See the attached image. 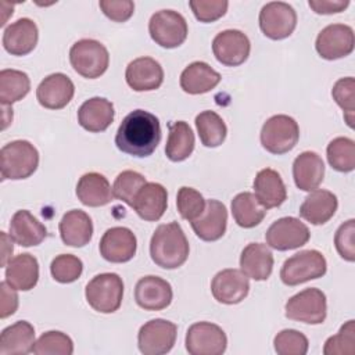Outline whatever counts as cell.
Segmentation results:
<instances>
[{
	"label": "cell",
	"mask_w": 355,
	"mask_h": 355,
	"mask_svg": "<svg viewBox=\"0 0 355 355\" xmlns=\"http://www.w3.org/2000/svg\"><path fill=\"white\" fill-rule=\"evenodd\" d=\"M161 141V125L158 118L144 110L129 112L121 122L115 144L118 150L133 157L151 155Z\"/></svg>",
	"instance_id": "6da1fadb"
},
{
	"label": "cell",
	"mask_w": 355,
	"mask_h": 355,
	"mask_svg": "<svg viewBox=\"0 0 355 355\" xmlns=\"http://www.w3.org/2000/svg\"><path fill=\"white\" fill-rule=\"evenodd\" d=\"M189 241L178 222L159 225L150 241V255L153 262L164 269L182 266L189 257Z\"/></svg>",
	"instance_id": "7a4b0ae2"
},
{
	"label": "cell",
	"mask_w": 355,
	"mask_h": 355,
	"mask_svg": "<svg viewBox=\"0 0 355 355\" xmlns=\"http://www.w3.org/2000/svg\"><path fill=\"white\" fill-rule=\"evenodd\" d=\"M1 180H21L35 173L39 165V153L28 140H14L0 151Z\"/></svg>",
	"instance_id": "3957f363"
},
{
	"label": "cell",
	"mask_w": 355,
	"mask_h": 355,
	"mask_svg": "<svg viewBox=\"0 0 355 355\" xmlns=\"http://www.w3.org/2000/svg\"><path fill=\"white\" fill-rule=\"evenodd\" d=\"M69 62L80 76L96 79L107 71L110 54L103 43L94 39H80L69 50Z\"/></svg>",
	"instance_id": "277c9868"
},
{
	"label": "cell",
	"mask_w": 355,
	"mask_h": 355,
	"mask_svg": "<svg viewBox=\"0 0 355 355\" xmlns=\"http://www.w3.org/2000/svg\"><path fill=\"white\" fill-rule=\"evenodd\" d=\"M327 270V262L318 250H304L287 258L280 269V279L286 286H298L301 283L319 279Z\"/></svg>",
	"instance_id": "5b68a950"
},
{
	"label": "cell",
	"mask_w": 355,
	"mask_h": 355,
	"mask_svg": "<svg viewBox=\"0 0 355 355\" xmlns=\"http://www.w3.org/2000/svg\"><path fill=\"white\" fill-rule=\"evenodd\" d=\"M85 295L94 311L112 313L122 304L123 282L116 273H100L86 284Z\"/></svg>",
	"instance_id": "8992f818"
},
{
	"label": "cell",
	"mask_w": 355,
	"mask_h": 355,
	"mask_svg": "<svg viewBox=\"0 0 355 355\" xmlns=\"http://www.w3.org/2000/svg\"><path fill=\"white\" fill-rule=\"evenodd\" d=\"M300 139V126L294 118L279 114L270 116L261 129V144L270 154H286L295 147Z\"/></svg>",
	"instance_id": "52a82bcc"
},
{
	"label": "cell",
	"mask_w": 355,
	"mask_h": 355,
	"mask_svg": "<svg viewBox=\"0 0 355 355\" xmlns=\"http://www.w3.org/2000/svg\"><path fill=\"white\" fill-rule=\"evenodd\" d=\"M286 318L308 324H320L327 315L326 295L322 290L305 288L286 302Z\"/></svg>",
	"instance_id": "ba28073f"
},
{
	"label": "cell",
	"mask_w": 355,
	"mask_h": 355,
	"mask_svg": "<svg viewBox=\"0 0 355 355\" xmlns=\"http://www.w3.org/2000/svg\"><path fill=\"white\" fill-rule=\"evenodd\" d=\"M151 39L164 49L179 47L187 37V22L182 14L173 10L154 12L148 22Z\"/></svg>",
	"instance_id": "9c48e42d"
},
{
	"label": "cell",
	"mask_w": 355,
	"mask_h": 355,
	"mask_svg": "<svg viewBox=\"0 0 355 355\" xmlns=\"http://www.w3.org/2000/svg\"><path fill=\"white\" fill-rule=\"evenodd\" d=\"M178 326L165 319H153L144 323L137 334V345L144 355L168 354L176 341Z\"/></svg>",
	"instance_id": "30bf717a"
},
{
	"label": "cell",
	"mask_w": 355,
	"mask_h": 355,
	"mask_svg": "<svg viewBox=\"0 0 355 355\" xmlns=\"http://www.w3.org/2000/svg\"><path fill=\"white\" fill-rule=\"evenodd\" d=\"M297 26L295 10L284 1L266 3L259 11V28L272 40L288 37Z\"/></svg>",
	"instance_id": "8fae6325"
},
{
	"label": "cell",
	"mask_w": 355,
	"mask_h": 355,
	"mask_svg": "<svg viewBox=\"0 0 355 355\" xmlns=\"http://www.w3.org/2000/svg\"><path fill=\"white\" fill-rule=\"evenodd\" d=\"M309 237L308 226L294 216H284L275 220L265 233L268 247L277 251L300 248L309 241Z\"/></svg>",
	"instance_id": "7c38bea8"
},
{
	"label": "cell",
	"mask_w": 355,
	"mask_h": 355,
	"mask_svg": "<svg viewBox=\"0 0 355 355\" xmlns=\"http://www.w3.org/2000/svg\"><path fill=\"white\" fill-rule=\"evenodd\" d=\"M184 343L190 355H222L227 347V337L218 324L197 322L189 327Z\"/></svg>",
	"instance_id": "4fadbf2b"
},
{
	"label": "cell",
	"mask_w": 355,
	"mask_h": 355,
	"mask_svg": "<svg viewBox=\"0 0 355 355\" xmlns=\"http://www.w3.org/2000/svg\"><path fill=\"white\" fill-rule=\"evenodd\" d=\"M355 36L351 26L345 24H331L323 28L316 37V51L324 60H338L354 51Z\"/></svg>",
	"instance_id": "5bb4252c"
},
{
	"label": "cell",
	"mask_w": 355,
	"mask_h": 355,
	"mask_svg": "<svg viewBox=\"0 0 355 355\" xmlns=\"http://www.w3.org/2000/svg\"><path fill=\"white\" fill-rule=\"evenodd\" d=\"M212 51L222 65L237 67L247 61L251 51V43L248 36L241 31L226 29L214 37Z\"/></svg>",
	"instance_id": "9a60e30c"
},
{
	"label": "cell",
	"mask_w": 355,
	"mask_h": 355,
	"mask_svg": "<svg viewBox=\"0 0 355 355\" xmlns=\"http://www.w3.org/2000/svg\"><path fill=\"white\" fill-rule=\"evenodd\" d=\"M211 291L218 302L233 305L241 302L248 295L250 282L241 269L229 268L214 276Z\"/></svg>",
	"instance_id": "2e32d148"
},
{
	"label": "cell",
	"mask_w": 355,
	"mask_h": 355,
	"mask_svg": "<svg viewBox=\"0 0 355 355\" xmlns=\"http://www.w3.org/2000/svg\"><path fill=\"white\" fill-rule=\"evenodd\" d=\"M137 248V240L133 232L123 226L108 229L98 244L101 257L112 263H123L130 261Z\"/></svg>",
	"instance_id": "e0dca14e"
},
{
	"label": "cell",
	"mask_w": 355,
	"mask_h": 355,
	"mask_svg": "<svg viewBox=\"0 0 355 355\" xmlns=\"http://www.w3.org/2000/svg\"><path fill=\"white\" fill-rule=\"evenodd\" d=\"M172 298V287L162 277L150 275L136 283L135 300L144 311H162L171 305Z\"/></svg>",
	"instance_id": "ac0fdd59"
},
{
	"label": "cell",
	"mask_w": 355,
	"mask_h": 355,
	"mask_svg": "<svg viewBox=\"0 0 355 355\" xmlns=\"http://www.w3.org/2000/svg\"><path fill=\"white\" fill-rule=\"evenodd\" d=\"M73 82L61 72L46 76L36 89V98L39 104L47 110H61L73 97Z\"/></svg>",
	"instance_id": "d6986e66"
},
{
	"label": "cell",
	"mask_w": 355,
	"mask_h": 355,
	"mask_svg": "<svg viewBox=\"0 0 355 355\" xmlns=\"http://www.w3.org/2000/svg\"><path fill=\"white\" fill-rule=\"evenodd\" d=\"M126 83L135 92H151L164 82V69L151 57H139L129 62L125 72Z\"/></svg>",
	"instance_id": "ffe728a7"
},
{
	"label": "cell",
	"mask_w": 355,
	"mask_h": 355,
	"mask_svg": "<svg viewBox=\"0 0 355 355\" xmlns=\"http://www.w3.org/2000/svg\"><path fill=\"white\" fill-rule=\"evenodd\" d=\"M39 31L31 18H19L3 32V47L11 55H26L37 44Z\"/></svg>",
	"instance_id": "44dd1931"
},
{
	"label": "cell",
	"mask_w": 355,
	"mask_h": 355,
	"mask_svg": "<svg viewBox=\"0 0 355 355\" xmlns=\"http://www.w3.org/2000/svg\"><path fill=\"white\" fill-rule=\"evenodd\" d=\"M196 236L204 241L219 240L227 226V209L218 200H207V205L200 218L190 222Z\"/></svg>",
	"instance_id": "7402d4cb"
},
{
	"label": "cell",
	"mask_w": 355,
	"mask_h": 355,
	"mask_svg": "<svg viewBox=\"0 0 355 355\" xmlns=\"http://www.w3.org/2000/svg\"><path fill=\"white\" fill-rule=\"evenodd\" d=\"M166 205H168L166 189L159 183L147 182L137 193L132 208L136 211V214L141 219L147 222H155L161 219V216L166 211Z\"/></svg>",
	"instance_id": "603a6c76"
},
{
	"label": "cell",
	"mask_w": 355,
	"mask_h": 355,
	"mask_svg": "<svg viewBox=\"0 0 355 355\" xmlns=\"http://www.w3.org/2000/svg\"><path fill=\"white\" fill-rule=\"evenodd\" d=\"M60 236L69 247H85L93 236V222L82 209H71L60 220Z\"/></svg>",
	"instance_id": "cb8c5ba5"
},
{
	"label": "cell",
	"mask_w": 355,
	"mask_h": 355,
	"mask_svg": "<svg viewBox=\"0 0 355 355\" xmlns=\"http://www.w3.org/2000/svg\"><path fill=\"white\" fill-rule=\"evenodd\" d=\"M114 105L104 97L86 100L78 110L79 125L92 133L104 132L114 121Z\"/></svg>",
	"instance_id": "d4e9b609"
},
{
	"label": "cell",
	"mask_w": 355,
	"mask_h": 355,
	"mask_svg": "<svg viewBox=\"0 0 355 355\" xmlns=\"http://www.w3.org/2000/svg\"><path fill=\"white\" fill-rule=\"evenodd\" d=\"M338 201L336 194L329 190L315 189L304 200L300 207V215L312 225H323L336 214Z\"/></svg>",
	"instance_id": "484cf974"
},
{
	"label": "cell",
	"mask_w": 355,
	"mask_h": 355,
	"mask_svg": "<svg viewBox=\"0 0 355 355\" xmlns=\"http://www.w3.org/2000/svg\"><path fill=\"white\" fill-rule=\"evenodd\" d=\"M240 269L247 277L266 280L273 269V254L266 244L250 243L240 255Z\"/></svg>",
	"instance_id": "4316f807"
},
{
	"label": "cell",
	"mask_w": 355,
	"mask_h": 355,
	"mask_svg": "<svg viewBox=\"0 0 355 355\" xmlns=\"http://www.w3.org/2000/svg\"><path fill=\"white\" fill-rule=\"evenodd\" d=\"M39 280V262L37 259L25 252L18 254L6 265V282L15 290L29 291Z\"/></svg>",
	"instance_id": "83f0119b"
},
{
	"label": "cell",
	"mask_w": 355,
	"mask_h": 355,
	"mask_svg": "<svg viewBox=\"0 0 355 355\" xmlns=\"http://www.w3.org/2000/svg\"><path fill=\"white\" fill-rule=\"evenodd\" d=\"M324 176V164L320 155L313 151L301 153L293 162V178L295 186L304 191L319 187Z\"/></svg>",
	"instance_id": "f1b7e54d"
},
{
	"label": "cell",
	"mask_w": 355,
	"mask_h": 355,
	"mask_svg": "<svg viewBox=\"0 0 355 355\" xmlns=\"http://www.w3.org/2000/svg\"><path fill=\"white\" fill-rule=\"evenodd\" d=\"M254 194L258 201L266 208L280 207L287 198L286 184L275 169H261L254 179Z\"/></svg>",
	"instance_id": "f546056e"
},
{
	"label": "cell",
	"mask_w": 355,
	"mask_h": 355,
	"mask_svg": "<svg viewBox=\"0 0 355 355\" xmlns=\"http://www.w3.org/2000/svg\"><path fill=\"white\" fill-rule=\"evenodd\" d=\"M10 236L21 247H32L46 239L47 229L29 211L19 209L11 218Z\"/></svg>",
	"instance_id": "4dcf8cb0"
},
{
	"label": "cell",
	"mask_w": 355,
	"mask_h": 355,
	"mask_svg": "<svg viewBox=\"0 0 355 355\" xmlns=\"http://www.w3.org/2000/svg\"><path fill=\"white\" fill-rule=\"evenodd\" d=\"M180 87L189 94L208 93L220 82V73L202 61L189 64L180 73Z\"/></svg>",
	"instance_id": "1f68e13d"
},
{
	"label": "cell",
	"mask_w": 355,
	"mask_h": 355,
	"mask_svg": "<svg viewBox=\"0 0 355 355\" xmlns=\"http://www.w3.org/2000/svg\"><path fill=\"white\" fill-rule=\"evenodd\" d=\"M78 200L86 207L107 205L114 194L107 178L97 172L85 173L76 184Z\"/></svg>",
	"instance_id": "d6a6232c"
},
{
	"label": "cell",
	"mask_w": 355,
	"mask_h": 355,
	"mask_svg": "<svg viewBox=\"0 0 355 355\" xmlns=\"http://www.w3.org/2000/svg\"><path fill=\"white\" fill-rule=\"evenodd\" d=\"M35 345V329L26 320H18L6 327L0 336L1 355H25Z\"/></svg>",
	"instance_id": "836d02e7"
},
{
	"label": "cell",
	"mask_w": 355,
	"mask_h": 355,
	"mask_svg": "<svg viewBox=\"0 0 355 355\" xmlns=\"http://www.w3.org/2000/svg\"><path fill=\"white\" fill-rule=\"evenodd\" d=\"M268 209L258 201L254 193L243 191L232 200V215L236 223L244 229H251L259 225Z\"/></svg>",
	"instance_id": "e575fe53"
},
{
	"label": "cell",
	"mask_w": 355,
	"mask_h": 355,
	"mask_svg": "<svg viewBox=\"0 0 355 355\" xmlns=\"http://www.w3.org/2000/svg\"><path fill=\"white\" fill-rule=\"evenodd\" d=\"M194 150V133L187 122L176 121L169 125L165 154L172 162L187 159Z\"/></svg>",
	"instance_id": "d590c367"
},
{
	"label": "cell",
	"mask_w": 355,
	"mask_h": 355,
	"mask_svg": "<svg viewBox=\"0 0 355 355\" xmlns=\"http://www.w3.org/2000/svg\"><path fill=\"white\" fill-rule=\"evenodd\" d=\"M31 89L29 76L18 69L0 71V101L3 105H11L22 100Z\"/></svg>",
	"instance_id": "8d00e7d4"
},
{
	"label": "cell",
	"mask_w": 355,
	"mask_h": 355,
	"mask_svg": "<svg viewBox=\"0 0 355 355\" xmlns=\"http://www.w3.org/2000/svg\"><path fill=\"white\" fill-rule=\"evenodd\" d=\"M198 137L205 147L214 148L220 146L227 135L223 119L215 111H202L196 116Z\"/></svg>",
	"instance_id": "74e56055"
},
{
	"label": "cell",
	"mask_w": 355,
	"mask_h": 355,
	"mask_svg": "<svg viewBox=\"0 0 355 355\" xmlns=\"http://www.w3.org/2000/svg\"><path fill=\"white\" fill-rule=\"evenodd\" d=\"M327 161L338 172L355 169V141L349 137H336L327 146Z\"/></svg>",
	"instance_id": "f35d334b"
},
{
	"label": "cell",
	"mask_w": 355,
	"mask_h": 355,
	"mask_svg": "<svg viewBox=\"0 0 355 355\" xmlns=\"http://www.w3.org/2000/svg\"><path fill=\"white\" fill-rule=\"evenodd\" d=\"M32 352L36 355H71L73 352V343L65 333L50 330L35 341Z\"/></svg>",
	"instance_id": "ab89813d"
},
{
	"label": "cell",
	"mask_w": 355,
	"mask_h": 355,
	"mask_svg": "<svg viewBox=\"0 0 355 355\" xmlns=\"http://www.w3.org/2000/svg\"><path fill=\"white\" fill-rule=\"evenodd\" d=\"M146 183V178L141 173L136 171H123L114 180L112 194L115 198L133 207L137 193Z\"/></svg>",
	"instance_id": "60d3db41"
},
{
	"label": "cell",
	"mask_w": 355,
	"mask_h": 355,
	"mask_svg": "<svg viewBox=\"0 0 355 355\" xmlns=\"http://www.w3.org/2000/svg\"><path fill=\"white\" fill-rule=\"evenodd\" d=\"M331 96L337 105L344 111V119L352 129L355 114V79L352 76L338 79L331 89Z\"/></svg>",
	"instance_id": "b9f144b4"
},
{
	"label": "cell",
	"mask_w": 355,
	"mask_h": 355,
	"mask_svg": "<svg viewBox=\"0 0 355 355\" xmlns=\"http://www.w3.org/2000/svg\"><path fill=\"white\" fill-rule=\"evenodd\" d=\"M176 205L180 216L189 222H193L204 212L207 200H204L201 193L196 189L183 186L178 191Z\"/></svg>",
	"instance_id": "7bdbcfd3"
},
{
	"label": "cell",
	"mask_w": 355,
	"mask_h": 355,
	"mask_svg": "<svg viewBox=\"0 0 355 355\" xmlns=\"http://www.w3.org/2000/svg\"><path fill=\"white\" fill-rule=\"evenodd\" d=\"M355 352V320H348L340 331L329 337L323 347L324 355H352Z\"/></svg>",
	"instance_id": "ee69618b"
},
{
	"label": "cell",
	"mask_w": 355,
	"mask_h": 355,
	"mask_svg": "<svg viewBox=\"0 0 355 355\" xmlns=\"http://www.w3.org/2000/svg\"><path fill=\"white\" fill-rule=\"evenodd\" d=\"M83 263L72 254L57 255L50 265L51 276L58 283H72L78 280L82 275Z\"/></svg>",
	"instance_id": "f6af8a7d"
},
{
	"label": "cell",
	"mask_w": 355,
	"mask_h": 355,
	"mask_svg": "<svg viewBox=\"0 0 355 355\" xmlns=\"http://www.w3.org/2000/svg\"><path fill=\"white\" fill-rule=\"evenodd\" d=\"M273 345L279 355H305L309 348L308 338L294 329H284L277 333Z\"/></svg>",
	"instance_id": "bcb514c9"
},
{
	"label": "cell",
	"mask_w": 355,
	"mask_h": 355,
	"mask_svg": "<svg viewBox=\"0 0 355 355\" xmlns=\"http://www.w3.org/2000/svg\"><path fill=\"white\" fill-rule=\"evenodd\" d=\"M189 6L200 22H214L223 17L229 3L226 0H190Z\"/></svg>",
	"instance_id": "7dc6e473"
},
{
	"label": "cell",
	"mask_w": 355,
	"mask_h": 355,
	"mask_svg": "<svg viewBox=\"0 0 355 355\" xmlns=\"http://www.w3.org/2000/svg\"><path fill=\"white\" fill-rule=\"evenodd\" d=\"M355 220L349 219L344 222L336 232L334 236V245L340 257L348 262L355 261Z\"/></svg>",
	"instance_id": "c3c4849f"
},
{
	"label": "cell",
	"mask_w": 355,
	"mask_h": 355,
	"mask_svg": "<svg viewBox=\"0 0 355 355\" xmlns=\"http://www.w3.org/2000/svg\"><path fill=\"white\" fill-rule=\"evenodd\" d=\"M98 6L104 15L115 22L128 21L135 11V3L132 0H100Z\"/></svg>",
	"instance_id": "681fc988"
},
{
	"label": "cell",
	"mask_w": 355,
	"mask_h": 355,
	"mask_svg": "<svg viewBox=\"0 0 355 355\" xmlns=\"http://www.w3.org/2000/svg\"><path fill=\"white\" fill-rule=\"evenodd\" d=\"M18 308V294L7 282L0 283V318L6 319L15 313Z\"/></svg>",
	"instance_id": "f907efd6"
},
{
	"label": "cell",
	"mask_w": 355,
	"mask_h": 355,
	"mask_svg": "<svg viewBox=\"0 0 355 355\" xmlns=\"http://www.w3.org/2000/svg\"><path fill=\"white\" fill-rule=\"evenodd\" d=\"M348 0H309L308 6L316 12V14H337L344 11L348 7Z\"/></svg>",
	"instance_id": "816d5d0a"
},
{
	"label": "cell",
	"mask_w": 355,
	"mask_h": 355,
	"mask_svg": "<svg viewBox=\"0 0 355 355\" xmlns=\"http://www.w3.org/2000/svg\"><path fill=\"white\" fill-rule=\"evenodd\" d=\"M0 237H1V262H0V265L6 266L8 263V261L11 259V255L14 251V245H12L14 240L6 232H1Z\"/></svg>",
	"instance_id": "f5cc1de1"
}]
</instances>
